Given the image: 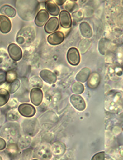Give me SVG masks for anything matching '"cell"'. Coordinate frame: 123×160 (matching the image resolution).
<instances>
[{"instance_id":"cell-1","label":"cell","mask_w":123,"mask_h":160,"mask_svg":"<svg viewBox=\"0 0 123 160\" xmlns=\"http://www.w3.org/2000/svg\"><path fill=\"white\" fill-rule=\"evenodd\" d=\"M16 6L19 16L24 21L32 20L39 9L38 1H17Z\"/></svg>"},{"instance_id":"cell-2","label":"cell","mask_w":123,"mask_h":160,"mask_svg":"<svg viewBox=\"0 0 123 160\" xmlns=\"http://www.w3.org/2000/svg\"><path fill=\"white\" fill-rule=\"evenodd\" d=\"M8 54L14 61H19L22 58V50L19 46L15 43L10 44L7 47Z\"/></svg>"},{"instance_id":"cell-3","label":"cell","mask_w":123,"mask_h":160,"mask_svg":"<svg viewBox=\"0 0 123 160\" xmlns=\"http://www.w3.org/2000/svg\"><path fill=\"white\" fill-rule=\"evenodd\" d=\"M67 58L70 64L74 66H78L81 61L79 52L76 48H70L67 52Z\"/></svg>"},{"instance_id":"cell-4","label":"cell","mask_w":123,"mask_h":160,"mask_svg":"<svg viewBox=\"0 0 123 160\" xmlns=\"http://www.w3.org/2000/svg\"><path fill=\"white\" fill-rule=\"evenodd\" d=\"M30 100L35 106H40L43 99V93L40 88H33L30 91Z\"/></svg>"},{"instance_id":"cell-5","label":"cell","mask_w":123,"mask_h":160,"mask_svg":"<svg viewBox=\"0 0 123 160\" xmlns=\"http://www.w3.org/2000/svg\"><path fill=\"white\" fill-rule=\"evenodd\" d=\"M65 35L61 31H56L55 32L50 34L48 37V42L51 45H59L61 44L65 40Z\"/></svg>"},{"instance_id":"cell-6","label":"cell","mask_w":123,"mask_h":160,"mask_svg":"<svg viewBox=\"0 0 123 160\" xmlns=\"http://www.w3.org/2000/svg\"><path fill=\"white\" fill-rule=\"evenodd\" d=\"M18 111L20 114L26 118H31L36 113V109L33 105L28 103H23L18 107Z\"/></svg>"},{"instance_id":"cell-7","label":"cell","mask_w":123,"mask_h":160,"mask_svg":"<svg viewBox=\"0 0 123 160\" xmlns=\"http://www.w3.org/2000/svg\"><path fill=\"white\" fill-rule=\"evenodd\" d=\"M70 102L74 108L79 111H84L86 108V104L83 98L79 95L73 94L70 97Z\"/></svg>"},{"instance_id":"cell-8","label":"cell","mask_w":123,"mask_h":160,"mask_svg":"<svg viewBox=\"0 0 123 160\" xmlns=\"http://www.w3.org/2000/svg\"><path fill=\"white\" fill-rule=\"evenodd\" d=\"M49 14L46 9L40 10L36 15L35 23L38 27H41L46 24L49 20Z\"/></svg>"},{"instance_id":"cell-9","label":"cell","mask_w":123,"mask_h":160,"mask_svg":"<svg viewBox=\"0 0 123 160\" xmlns=\"http://www.w3.org/2000/svg\"><path fill=\"white\" fill-rule=\"evenodd\" d=\"M59 22L60 26L64 28H70L72 25V16L66 10L62 11L59 14Z\"/></svg>"},{"instance_id":"cell-10","label":"cell","mask_w":123,"mask_h":160,"mask_svg":"<svg viewBox=\"0 0 123 160\" xmlns=\"http://www.w3.org/2000/svg\"><path fill=\"white\" fill-rule=\"evenodd\" d=\"M40 76L43 81L49 84H53L57 80V76L52 71L48 69H43L41 71Z\"/></svg>"},{"instance_id":"cell-11","label":"cell","mask_w":123,"mask_h":160,"mask_svg":"<svg viewBox=\"0 0 123 160\" xmlns=\"http://www.w3.org/2000/svg\"><path fill=\"white\" fill-rule=\"evenodd\" d=\"M59 20L56 17L50 18L45 26V30L48 33L55 32L59 27Z\"/></svg>"},{"instance_id":"cell-12","label":"cell","mask_w":123,"mask_h":160,"mask_svg":"<svg viewBox=\"0 0 123 160\" xmlns=\"http://www.w3.org/2000/svg\"><path fill=\"white\" fill-rule=\"evenodd\" d=\"M12 28V24L10 19L3 15H0V32L2 33H8Z\"/></svg>"},{"instance_id":"cell-13","label":"cell","mask_w":123,"mask_h":160,"mask_svg":"<svg viewBox=\"0 0 123 160\" xmlns=\"http://www.w3.org/2000/svg\"><path fill=\"white\" fill-rule=\"evenodd\" d=\"M45 8L49 14L55 17L59 15L60 12V8L58 5L52 1H46L45 2Z\"/></svg>"},{"instance_id":"cell-14","label":"cell","mask_w":123,"mask_h":160,"mask_svg":"<svg viewBox=\"0 0 123 160\" xmlns=\"http://www.w3.org/2000/svg\"><path fill=\"white\" fill-rule=\"evenodd\" d=\"M91 74V71L88 68H84L81 69L76 76V80L78 82L84 83L87 82L90 75Z\"/></svg>"},{"instance_id":"cell-15","label":"cell","mask_w":123,"mask_h":160,"mask_svg":"<svg viewBox=\"0 0 123 160\" xmlns=\"http://www.w3.org/2000/svg\"><path fill=\"white\" fill-rule=\"evenodd\" d=\"M0 13L6 17L13 18L16 16V9L9 4H4L0 8Z\"/></svg>"},{"instance_id":"cell-16","label":"cell","mask_w":123,"mask_h":160,"mask_svg":"<svg viewBox=\"0 0 123 160\" xmlns=\"http://www.w3.org/2000/svg\"><path fill=\"white\" fill-rule=\"evenodd\" d=\"M79 30L82 36L85 38H90L92 36V30L87 22H82L79 24Z\"/></svg>"},{"instance_id":"cell-17","label":"cell","mask_w":123,"mask_h":160,"mask_svg":"<svg viewBox=\"0 0 123 160\" xmlns=\"http://www.w3.org/2000/svg\"><path fill=\"white\" fill-rule=\"evenodd\" d=\"M100 83V76L98 72H92L87 81L88 86L92 89L96 88Z\"/></svg>"},{"instance_id":"cell-18","label":"cell","mask_w":123,"mask_h":160,"mask_svg":"<svg viewBox=\"0 0 123 160\" xmlns=\"http://www.w3.org/2000/svg\"><path fill=\"white\" fill-rule=\"evenodd\" d=\"M10 93L5 88H0V107L4 106L9 101Z\"/></svg>"},{"instance_id":"cell-19","label":"cell","mask_w":123,"mask_h":160,"mask_svg":"<svg viewBox=\"0 0 123 160\" xmlns=\"http://www.w3.org/2000/svg\"><path fill=\"white\" fill-rule=\"evenodd\" d=\"M72 91L74 94L80 95L84 91V87L81 82H74L72 87Z\"/></svg>"},{"instance_id":"cell-20","label":"cell","mask_w":123,"mask_h":160,"mask_svg":"<svg viewBox=\"0 0 123 160\" xmlns=\"http://www.w3.org/2000/svg\"><path fill=\"white\" fill-rule=\"evenodd\" d=\"M17 74L16 71L11 69L6 71V82L9 83H11L14 80L17 79Z\"/></svg>"},{"instance_id":"cell-21","label":"cell","mask_w":123,"mask_h":160,"mask_svg":"<svg viewBox=\"0 0 123 160\" xmlns=\"http://www.w3.org/2000/svg\"><path fill=\"white\" fill-rule=\"evenodd\" d=\"M20 86H21V81L19 79L14 80L13 82L10 83L9 92L11 94L14 93L15 92H16V91H17V90L19 88Z\"/></svg>"},{"instance_id":"cell-22","label":"cell","mask_w":123,"mask_h":160,"mask_svg":"<svg viewBox=\"0 0 123 160\" xmlns=\"http://www.w3.org/2000/svg\"><path fill=\"white\" fill-rule=\"evenodd\" d=\"M30 85L31 87H35L34 88H41L43 87V81L39 78V77H33L30 80Z\"/></svg>"},{"instance_id":"cell-23","label":"cell","mask_w":123,"mask_h":160,"mask_svg":"<svg viewBox=\"0 0 123 160\" xmlns=\"http://www.w3.org/2000/svg\"><path fill=\"white\" fill-rule=\"evenodd\" d=\"M66 11H68L69 12H73L74 10H75L77 8V4L75 2H72V1H67L66 2L65 6Z\"/></svg>"},{"instance_id":"cell-24","label":"cell","mask_w":123,"mask_h":160,"mask_svg":"<svg viewBox=\"0 0 123 160\" xmlns=\"http://www.w3.org/2000/svg\"><path fill=\"white\" fill-rule=\"evenodd\" d=\"M91 160H105V153L101 152L95 154Z\"/></svg>"},{"instance_id":"cell-25","label":"cell","mask_w":123,"mask_h":160,"mask_svg":"<svg viewBox=\"0 0 123 160\" xmlns=\"http://www.w3.org/2000/svg\"><path fill=\"white\" fill-rule=\"evenodd\" d=\"M6 82V71L0 69V85Z\"/></svg>"},{"instance_id":"cell-26","label":"cell","mask_w":123,"mask_h":160,"mask_svg":"<svg viewBox=\"0 0 123 160\" xmlns=\"http://www.w3.org/2000/svg\"><path fill=\"white\" fill-rule=\"evenodd\" d=\"M6 147V142L4 139L0 137V151L4 150Z\"/></svg>"},{"instance_id":"cell-27","label":"cell","mask_w":123,"mask_h":160,"mask_svg":"<svg viewBox=\"0 0 123 160\" xmlns=\"http://www.w3.org/2000/svg\"><path fill=\"white\" fill-rule=\"evenodd\" d=\"M67 1L65 0H57V1H55V4L57 5H62L64 4H65Z\"/></svg>"},{"instance_id":"cell-28","label":"cell","mask_w":123,"mask_h":160,"mask_svg":"<svg viewBox=\"0 0 123 160\" xmlns=\"http://www.w3.org/2000/svg\"><path fill=\"white\" fill-rule=\"evenodd\" d=\"M0 160H2V158L1 157V156H0Z\"/></svg>"},{"instance_id":"cell-29","label":"cell","mask_w":123,"mask_h":160,"mask_svg":"<svg viewBox=\"0 0 123 160\" xmlns=\"http://www.w3.org/2000/svg\"><path fill=\"white\" fill-rule=\"evenodd\" d=\"M36 160V159H35V160Z\"/></svg>"}]
</instances>
